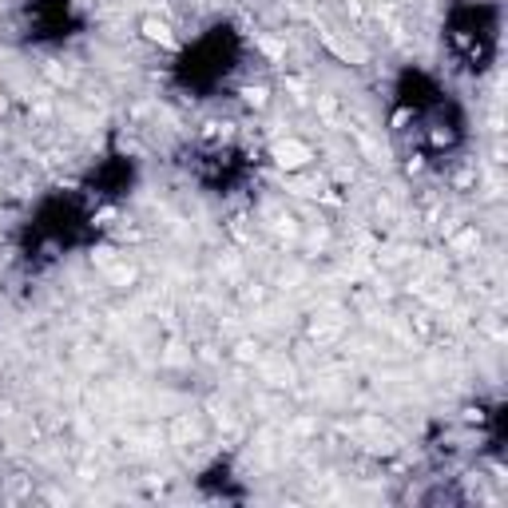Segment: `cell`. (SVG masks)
<instances>
[{"mask_svg":"<svg viewBox=\"0 0 508 508\" xmlns=\"http://www.w3.org/2000/svg\"><path fill=\"white\" fill-rule=\"evenodd\" d=\"M143 32H147V36H151V40H159V44H168V48H171V44H175V36H171V29H168V24H159V21H147V24H143Z\"/></svg>","mask_w":508,"mask_h":508,"instance_id":"obj_2","label":"cell"},{"mask_svg":"<svg viewBox=\"0 0 508 508\" xmlns=\"http://www.w3.org/2000/svg\"><path fill=\"white\" fill-rule=\"evenodd\" d=\"M306 159H310V147L298 143V140H286V143L274 147V163H279V168H286V171H298Z\"/></svg>","mask_w":508,"mask_h":508,"instance_id":"obj_1","label":"cell"}]
</instances>
